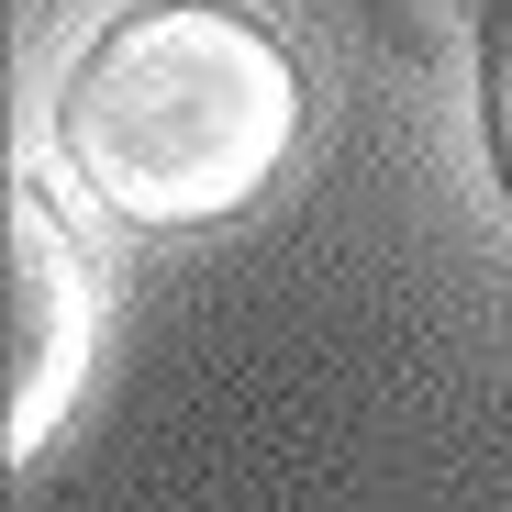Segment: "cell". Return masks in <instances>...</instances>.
I'll use <instances>...</instances> for the list:
<instances>
[{"instance_id": "6da1fadb", "label": "cell", "mask_w": 512, "mask_h": 512, "mask_svg": "<svg viewBox=\"0 0 512 512\" xmlns=\"http://www.w3.org/2000/svg\"><path fill=\"white\" fill-rule=\"evenodd\" d=\"M301 134V67L223 0H145L78 45L56 145L123 223H212L279 179Z\"/></svg>"}, {"instance_id": "7a4b0ae2", "label": "cell", "mask_w": 512, "mask_h": 512, "mask_svg": "<svg viewBox=\"0 0 512 512\" xmlns=\"http://www.w3.org/2000/svg\"><path fill=\"white\" fill-rule=\"evenodd\" d=\"M101 346V290L78 268V245L45 190H12V457L56 435V412L78 401V368Z\"/></svg>"}, {"instance_id": "3957f363", "label": "cell", "mask_w": 512, "mask_h": 512, "mask_svg": "<svg viewBox=\"0 0 512 512\" xmlns=\"http://www.w3.org/2000/svg\"><path fill=\"white\" fill-rule=\"evenodd\" d=\"M368 23H379L412 67H457V34L490 23V0H368Z\"/></svg>"}, {"instance_id": "277c9868", "label": "cell", "mask_w": 512, "mask_h": 512, "mask_svg": "<svg viewBox=\"0 0 512 512\" xmlns=\"http://www.w3.org/2000/svg\"><path fill=\"white\" fill-rule=\"evenodd\" d=\"M479 112H490V167L512 201V0H490V23H479Z\"/></svg>"}]
</instances>
